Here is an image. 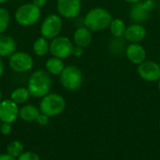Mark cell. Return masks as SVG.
Segmentation results:
<instances>
[{"label":"cell","mask_w":160,"mask_h":160,"mask_svg":"<svg viewBox=\"0 0 160 160\" xmlns=\"http://www.w3.org/2000/svg\"><path fill=\"white\" fill-rule=\"evenodd\" d=\"M52 82L51 75L42 68L37 69L31 73L27 82V89L31 97L35 98H42L51 93Z\"/></svg>","instance_id":"1"},{"label":"cell","mask_w":160,"mask_h":160,"mask_svg":"<svg viewBox=\"0 0 160 160\" xmlns=\"http://www.w3.org/2000/svg\"><path fill=\"white\" fill-rule=\"evenodd\" d=\"M112 16L111 12L102 7H95L87 11L82 19L83 25L94 32H101L109 28Z\"/></svg>","instance_id":"2"},{"label":"cell","mask_w":160,"mask_h":160,"mask_svg":"<svg viewBox=\"0 0 160 160\" xmlns=\"http://www.w3.org/2000/svg\"><path fill=\"white\" fill-rule=\"evenodd\" d=\"M41 8L34 5L33 3H24L20 5L15 12V22L22 27H31L37 24L41 19Z\"/></svg>","instance_id":"3"},{"label":"cell","mask_w":160,"mask_h":160,"mask_svg":"<svg viewBox=\"0 0 160 160\" xmlns=\"http://www.w3.org/2000/svg\"><path fill=\"white\" fill-rule=\"evenodd\" d=\"M66 105V99L62 95L57 93H49L40 98L39 110L40 112L48 115L49 117H54L65 111Z\"/></svg>","instance_id":"4"},{"label":"cell","mask_w":160,"mask_h":160,"mask_svg":"<svg viewBox=\"0 0 160 160\" xmlns=\"http://www.w3.org/2000/svg\"><path fill=\"white\" fill-rule=\"evenodd\" d=\"M59 82L66 90L76 91L83 82V74L77 66L68 65L59 75Z\"/></svg>","instance_id":"5"},{"label":"cell","mask_w":160,"mask_h":160,"mask_svg":"<svg viewBox=\"0 0 160 160\" xmlns=\"http://www.w3.org/2000/svg\"><path fill=\"white\" fill-rule=\"evenodd\" d=\"M63 29V18L56 13L47 15L41 22L39 26L40 36L52 40V38L60 36Z\"/></svg>","instance_id":"6"},{"label":"cell","mask_w":160,"mask_h":160,"mask_svg":"<svg viewBox=\"0 0 160 160\" xmlns=\"http://www.w3.org/2000/svg\"><path fill=\"white\" fill-rule=\"evenodd\" d=\"M9 68L16 73H26L34 68V58L26 52L16 51L8 57V61Z\"/></svg>","instance_id":"7"},{"label":"cell","mask_w":160,"mask_h":160,"mask_svg":"<svg viewBox=\"0 0 160 160\" xmlns=\"http://www.w3.org/2000/svg\"><path fill=\"white\" fill-rule=\"evenodd\" d=\"M74 43L72 39L66 36H58L50 41V53L52 56L60 58L62 60L72 55Z\"/></svg>","instance_id":"8"},{"label":"cell","mask_w":160,"mask_h":160,"mask_svg":"<svg viewBox=\"0 0 160 160\" xmlns=\"http://www.w3.org/2000/svg\"><path fill=\"white\" fill-rule=\"evenodd\" d=\"M156 6L155 0H142L133 4L129 9V19L132 22L142 23L148 20L150 13L155 9Z\"/></svg>","instance_id":"9"},{"label":"cell","mask_w":160,"mask_h":160,"mask_svg":"<svg viewBox=\"0 0 160 160\" xmlns=\"http://www.w3.org/2000/svg\"><path fill=\"white\" fill-rule=\"evenodd\" d=\"M56 10L64 19H77L82 11V0H56Z\"/></svg>","instance_id":"10"},{"label":"cell","mask_w":160,"mask_h":160,"mask_svg":"<svg viewBox=\"0 0 160 160\" xmlns=\"http://www.w3.org/2000/svg\"><path fill=\"white\" fill-rule=\"evenodd\" d=\"M138 75L147 82H158L160 80V65L153 60H145L138 66Z\"/></svg>","instance_id":"11"},{"label":"cell","mask_w":160,"mask_h":160,"mask_svg":"<svg viewBox=\"0 0 160 160\" xmlns=\"http://www.w3.org/2000/svg\"><path fill=\"white\" fill-rule=\"evenodd\" d=\"M20 117V107L10 98L0 101V121L12 124Z\"/></svg>","instance_id":"12"},{"label":"cell","mask_w":160,"mask_h":160,"mask_svg":"<svg viewBox=\"0 0 160 160\" xmlns=\"http://www.w3.org/2000/svg\"><path fill=\"white\" fill-rule=\"evenodd\" d=\"M125 55L131 64L139 66L146 60L147 52L141 43H129L126 48Z\"/></svg>","instance_id":"13"},{"label":"cell","mask_w":160,"mask_h":160,"mask_svg":"<svg viewBox=\"0 0 160 160\" xmlns=\"http://www.w3.org/2000/svg\"><path fill=\"white\" fill-rule=\"evenodd\" d=\"M147 31L142 23L132 22L127 26L124 38L128 43H141L145 39Z\"/></svg>","instance_id":"14"},{"label":"cell","mask_w":160,"mask_h":160,"mask_svg":"<svg viewBox=\"0 0 160 160\" xmlns=\"http://www.w3.org/2000/svg\"><path fill=\"white\" fill-rule=\"evenodd\" d=\"M92 40H93V32L89 30L87 27L82 25V26H78L75 29L72 37V41L74 45L85 49L89 47V45L92 43Z\"/></svg>","instance_id":"15"},{"label":"cell","mask_w":160,"mask_h":160,"mask_svg":"<svg viewBox=\"0 0 160 160\" xmlns=\"http://www.w3.org/2000/svg\"><path fill=\"white\" fill-rule=\"evenodd\" d=\"M17 44L15 39L4 33L0 34V57H9L12 53L16 52Z\"/></svg>","instance_id":"16"},{"label":"cell","mask_w":160,"mask_h":160,"mask_svg":"<svg viewBox=\"0 0 160 160\" xmlns=\"http://www.w3.org/2000/svg\"><path fill=\"white\" fill-rule=\"evenodd\" d=\"M40 114L39 107L34 104H23L20 108V118L25 122L37 121L38 115Z\"/></svg>","instance_id":"17"},{"label":"cell","mask_w":160,"mask_h":160,"mask_svg":"<svg viewBox=\"0 0 160 160\" xmlns=\"http://www.w3.org/2000/svg\"><path fill=\"white\" fill-rule=\"evenodd\" d=\"M66 65L60 58L51 56L45 62V70L52 76H59L64 70Z\"/></svg>","instance_id":"18"},{"label":"cell","mask_w":160,"mask_h":160,"mask_svg":"<svg viewBox=\"0 0 160 160\" xmlns=\"http://www.w3.org/2000/svg\"><path fill=\"white\" fill-rule=\"evenodd\" d=\"M127 40L125 38H112L108 44L109 52L115 56H120L126 52V48L128 46Z\"/></svg>","instance_id":"19"},{"label":"cell","mask_w":160,"mask_h":160,"mask_svg":"<svg viewBox=\"0 0 160 160\" xmlns=\"http://www.w3.org/2000/svg\"><path fill=\"white\" fill-rule=\"evenodd\" d=\"M32 50L37 56L43 57L50 52V42L47 38L40 36L34 40Z\"/></svg>","instance_id":"20"},{"label":"cell","mask_w":160,"mask_h":160,"mask_svg":"<svg viewBox=\"0 0 160 160\" xmlns=\"http://www.w3.org/2000/svg\"><path fill=\"white\" fill-rule=\"evenodd\" d=\"M30 97L27 87H17L10 93L9 98L18 105H23L29 100Z\"/></svg>","instance_id":"21"},{"label":"cell","mask_w":160,"mask_h":160,"mask_svg":"<svg viewBox=\"0 0 160 160\" xmlns=\"http://www.w3.org/2000/svg\"><path fill=\"white\" fill-rule=\"evenodd\" d=\"M109 30L111 32V35L113 38H124L126 30H127V24L125 21L121 18H115L112 19Z\"/></svg>","instance_id":"22"},{"label":"cell","mask_w":160,"mask_h":160,"mask_svg":"<svg viewBox=\"0 0 160 160\" xmlns=\"http://www.w3.org/2000/svg\"><path fill=\"white\" fill-rule=\"evenodd\" d=\"M23 152V145L20 141H12L7 146V153L14 158L20 157Z\"/></svg>","instance_id":"23"},{"label":"cell","mask_w":160,"mask_h":160,"mask_svg":"<svg viewBox=\"0 0 160 160\" xmlns=\"http://www.w3.org/2000/svg\"><path fill=\"white\" fill-rule=\"evenodd\" d=\"M10 21L11 17L9 11L5 8L0 7V34L6 33L10 24Z\"/></svg>","instance_id":"24"},{"label":"cell","mask_w":160,"mask_h":160,"mask_svg":"<svg viewBox=\"0 0 160 160\" xmlns=\"http://www.w3.org/2000/svg\"><path fill=\"white\" fill-rule=\"evenodd\" d=\"M16 160H40V158L37 153L27 151V152H23L20 157L16 158Z\"/></svg>","instance_id":"25"},{"label":"cell","mask_w":160,"mask_h":160,"mask_svg":"<svg viewBox=\"0 0 160 160\" xmlns=\"http://www.w3.org/2000/svg\"><path fill=\"white\" fill-rule=\"evenodd\" d=\"M12 130V127L11 124H8V123H2L1 127H0V133L4 136H8L11 133Z\"/></svg>","instance_id":"26"},{"label":"cell","mask_w":160,"mask_h":160,"mask_svg":"<svg viewBox=\"0 0 160 160\" xmlns=\"http://www.w3.org/2000/svg\"><path fill=\"white\" fill-rule=\"evenodd\" d=\"M37 122L39 126H47L50 122V117L42 112H40V114L38 115V119H37Z\"/></svg>","instance_id":"27"},{"label":"cell","mask_w":160,"mask_h":160,"mask_svg":"<svg viewBox=\"0 0 160 160\" xmlns=\"http://www.w3.org/2000/svg\"><path fill=\"white\" fill-rule=\"evenodd\" d=\"M83 51H84L83 48L74 45V48H73V51H72V55L74 57H81L83 54Z\"/></svg>","instance_id":"28"},{"label":"cell","mask_w":160,"mask_h":160,"mask_svg":"<svg viewBox=\"0 0 160 160\" xmlns=\"http://www.w3.org/2000/svg\"><path fill=\"white\" fill-rule=\"evenodd\" d=\"M47 1H48V0H33V1H32V3H33L34 5H36L37 7H38V8H42L43 7H45V6H46Z\"/></svg>","instance_id":"29"},{"label":"cell","mask_w":160,"mask_h":160,"mask_svg":"<svg viewBox=\"0 0 160 160\" xmlns=\"http://www.w3.org/2000/svg\"><path fill=\"white\" fill-rule=\"evenodd\" d=\"M0 160H16V158L9 156L8 153H6V154H1L0 155Z\"/></svg>","instance_id":"30"},{"label":"cell","mask_w":160,"mask_h":160,"mask_svg":"<svg viewBox=\"0 0 160 160\" xmlns=\"http://www.w3.org/2000/svg\"><path fill=\"white\" fill-rule=\"evenodd\" d=\"M4 72H5V65L2 58L0 57V78L4 75Z\"/></svg>","instance_id":"31"},{"label":"cell","mask_w":160,"mask_h":160,"mask_svg":"<svg viewBox=\"0 0 160 160\" xmlns=\"http://www.w3.org/2000/svg\"><path fill=\"white\" fill-rule=\"evenodd\" d=\"M123 1H125V2H127V3H128V4L133 5V4H136V3H138V2H140V1H142V0H123Z\"/></svg>","instance_id":"32"},{"label":"cell","mask_w":160,"mask_h":160,"mask_svg":"<svg viewBox=\"0 0 160 160\" xmlns=\"http://www.w3.org/2000/svg\"><path fill=\"white\" fill-rule=\"evenodd\" d=\"M8 1V0H0V6H1V5H4V4H6Z\"/></svg>","instance_id":"33"},{"label":"cell","mask_w":160,"mask_h":160,"mask_svg":"<svg viewBox=\"0 0 160 160\" xmlns=\"http://www.w3.org/2000/svg\"><path fill=\"white\" fill-rule=\"evenodd\" d=\"M2 97H3V94H2V90H1V88H0V101L2 100Z\"/></svg>","instance_id":"34"},{"label":"cell","mask_w":160,"mask_h":160,"mask_svg":"<svg viewBox=\"0 0 160 160\" xmlns=\"http://www.w3.org/2000/svg\"><path fill=\"white\" fill-rule=\"evenodd\" d=\"M158 91L160 92V80L158 82Z\"/></svg>","instance_id":"35"},{"label":"cell","mask_w":160,"mask_h":160,"mask_svg":"<svg viewBox=\"0 0 160 160\" xmlns=\"http://www.w3.org/2000/svg\"><path fill=\"white\" fill-rule=\"evenodd\" d=\"M158 10H159V14H160V4H159V7H158Z\"/></svg>","instance_id":"36"},{"label":"cell","mask_w":160,"mask_h":160,"mask_svg":"<svg viewBox=\"0 0 160 160\" xmlns=\"http://www.w3.org/2000/svg\"><path fill=\"white\" fill-rule=\"evenodd\" d=\"M1 124H2V122H1V121H0V127H1Z\"/></svg>","instance_id":"37"},{"label":"cell","mask_w":160,"mask_h":160,"mask_svg":"<svg viewBox=\"0 0 160 160\" xmlns=\"http://www.w3.org/2000/svg\"><path fill=\"white\" fill-rule=\"evenodd\" d=\"M159 128H160V120H159Z\"/></svg>","instance_id":"38"}]
</instances>
